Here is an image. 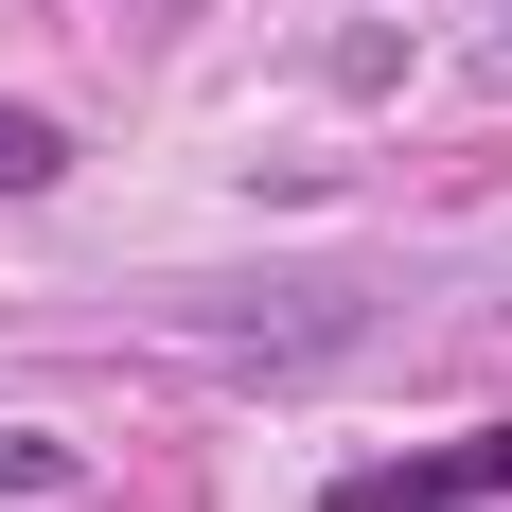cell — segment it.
Returning a JSON list of instances; mask_svg holds the SVG:
<instances>
[{
  "instance_id": "1",
  "label": "cell",
  "mask_w": 512,
  "mask_h": 512,
  "mask_svg": "<svg viewBox=\"0 0 512 512\" xmlns=\"http://www.w3.org/2000/svg\"><path fill=\"white\" fill-rule=\"evenodd\" d=\"M354 318H371V283L265 265V283H212V301H195V354L248 371V389H283V371H336V354H354Z\"/></svg>"
},
{
  "instance_id": "2",
  "label": "cell",
  "mask_w": 512,
  "mask_h": 512,
  "mask_svg": "<svg viewBox=\"0 0 512 512\" xmlns=\"http://www.w3.org/2000/svg\"><path fill=\"white\" fill-rule=\"evenodd\" d=\"M460 495H512V424H495V442H424V460L336 477V512H460Z\"/></svg>"
},
{
  "instance_id": "3",
  "label": "cell",
  "mask_w": 512,
  "mask_h": 512,
  "mask_svg": "<svg viewBox=\"0 0 512 512\" xmlns=\"http://www.w3.org/2000/svg\"><path fill=\"white\" fill-rule=\"evenodd\" d=\"M71 477H89V460H71L53 424H0V512H18V495H71Z\"/></svg>"
},
{
  "instance_id": "4",
  "label": "cell",
  "mask_w": 512,
  "mask_h": 512,
  "mask_svg": "<svg viewBox=\"0 0 512 512\" xmlns=\"http://www.w3.org/2000/svg\"><path fill=\"white\" fill-rule=\"evenodd\" d=\"M53 177H71V142H53L36 106H0V195H53Z\"/></svg>"
}]
</instances>
